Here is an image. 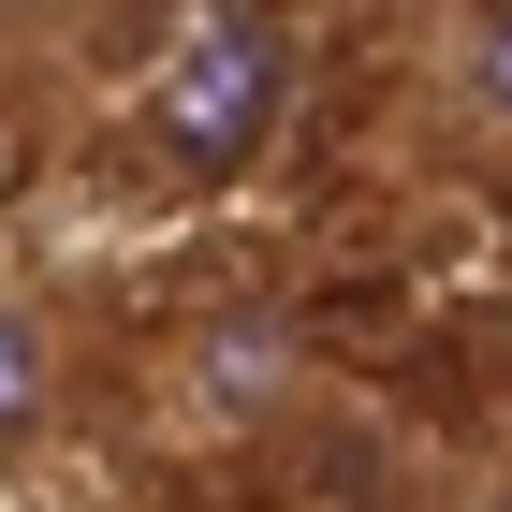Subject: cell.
Returning <instances> with one entry per match:
<instances>
[{
  "label": "cell",
  "mask_w": 512,
  "mask_h": 512,
  "mask_svg": "<svg viewBox=\"0 0 512 512\" xmlns=\"http://www.w3.org/2000/svg\"><path fill=\"white\" fill-rule=\"evenodd\" d=\"M439 103L469 132L483 161H512V0H454V30H439Z\"/></svg>",
  "instance_id": "cell-1"
},
{
  "label": "cell",
  "mask_w": 512,
  "mask_h": 512,
  "mask_svg": "<svg viewBox=\"0 0 512 512\" xmlns=\"http://www.w3.org/2000/svg\"><path fill=\"white\" fill-rule=\"evenodd\" d=\"M44 410H59V322L0 278V454H30L44 439Z\"/></svg>",
  "instance_id": "cell-2"
},
{
  "label": "cell",
  "mask_w": 512,
  "mask_h": 512,
  "mask_svg": "<svg viewBox=\"0 0 512 512\" xmlns=\"http://www.w3.org/2000/svg\"><path fill=\"white\" fill-rule=\"evenodd\" d=\"M59 15H74V0H0V30H59Z\"/></svg>",
  "instance_id": "cell-3"
},
{
  "label": "cell",
  "mask_w": 512,
  "mask_h": 512,
  "mask_svg": "<svg viewBox=\"0 0 512 512\" xmlns=\"http://www.w3.org/2000/svg\"><path fill=\"white\" fill-rule=\"evenodd\" d=\"M483 512H512V483H498V498H483Z\"/></svg>",
  "instance_id": "cell-4"
}]
</instances>
